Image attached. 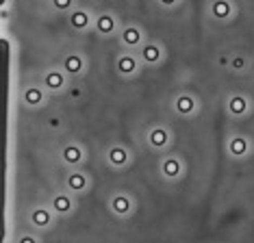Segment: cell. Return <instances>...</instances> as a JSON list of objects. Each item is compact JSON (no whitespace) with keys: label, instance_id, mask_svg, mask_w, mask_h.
Wrapping results in <instances>:
<instances>
[{"label":"cell","instance_id":"277c9868","mask_svg":"<svg viewBox=\"0 0 254 243\" xmlns=\"http://www.w3.org/2000/svg\"><path fill=\"white\" fill-rule=\"evenodd\" d=\"M163 2H167V4H170V2H174V0H163Z\"/></svg>","mask_w":254,"mask_h":243},{"label":"cell","instance_id":"3957f363","mask_svg":"<svg viewBox=\"0 0 254 243\" xmlns=\"http://www.w3.org/2000/svg\"><path fill=\"white\" fill-rule=\"evenodd\" d=\"M20 243H35V241H33V239H28V237H26V239H22Z\"/></svg>","mask_w":254,"mask_h":243},{"label":"cell","instance_id":"7a4b0ae2","mask_svg":"<svg viewBox=\"0 0 254 243\" xmlns=\"http://www.w3.org/2000/svg\"><path fill=\"white\" fill-rule=\"evenodd\" d=\"M70 2V0H57V4H59V7H63V4H67Z\"/></svg>","mask_w":254,"mask_h":243},{"label":"cell","instance_id":"6da1fadb","mask_svg":"<svg viewBox=\"0 0 254 243\" xmlns=\"http://www.w3.org/2000/svg\"><path fill=\"white\" fill-rule=\"evenodd\" d=\"M215 11H217V13H222V15H226L228 13V4L226 2H217L215 4Z\"/></svg>","mask_w":254,"mask_h":243}]
</instances>
